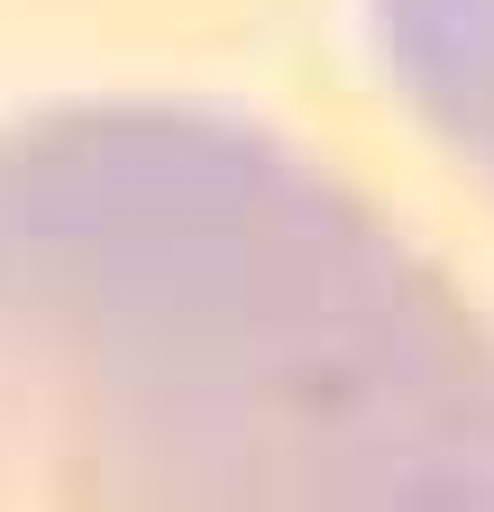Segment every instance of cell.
<instances>
[{"mask_svg": "<svg viewBox=\"0 0 494 512\" xmlns=\"http://www.w3.org/2000/svg\"><path fill=\"white\" fill-rule=\"evenodd\" d=\"M0 512H494V330L238 110L0 119Z\"/></svg>", "mask_w": 494, "mask_h": 512, "instance_id": "6da1fadb", "label": "cell"}, {"mask_svg": "<svg viewBox=\"0 0 494 512\" xmlns=\"http://www.w3.org/2000/svg\"><path fill=\"white\" fill-rule=\"evenodd\" d=\"M366 19L403 101L494 174V0H366Z\"/></svg>", "mask_w": 494, "mask_h": 512, "instance_id": "7a4b0ae2", "label": "cell"}]
</instances>
